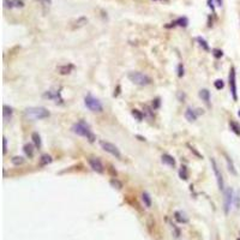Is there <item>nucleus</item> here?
Instances as JSON below:
<instances>
[{
    "mask_svg": "<svg viewBox=\"0 0 240 240\" xmlns=\"http://www.w3.org/2000/svg\"><path fill=\"white\" fill-rule=\"evenodd\" d=\"M72 131H73L78 136H82V137H85L88 141H89L90 143H94L96 137H95V134L91 132L90 130V127L89 125H88L86 123H84L83 120H81V121H78L73 126H72Z\"/></svg>",
    "mask_w": 240,
    "mask_h": 240,
    "instance_id": "1",
    "label": "nucleus"
},
{
    "mask_svg": "<svg viewBox=\"0 0 240 240\" xmlns=\"http://www.w3.org/2000/svg\"><path fill=\"white\" fill-rule=\"evenodd\" d=\"M25 115L30 120H41L48 118L51 113L45 107H29L25 109Z\"/></svg>",
    "mask_w": 240,
    "mask_h": 240,
    "instance_id": "2",
    "label": "nucleus"
},
{
    "mask_svg": "<svg viewBox=\"0 0 240 240\" xmlns=\"http://www.w3.org/2000/svg\"><path fill=\"white\" fill-rule=\"evenodd\" d=\"M129 79L136 85H139V86H145V85H149L151 83V78L147 75L142 73V72H130L129 75H127Z\"/></svg>",
    "mask_w": 240,
    "mask_h": 240,
    "instance_id": "3",
    "label": "nucleus"
},
{
    "mask_svg": "<svg viewBox=\"0 0 240 240\" xmlns=\"http://www.w3.org/2000/svg\"><path fill=\"white\" fill-rule=\"evenodd\" d=\"M84 105L88 109H90L91 112H102L103 110V106L102 103L91 95H86L84 97Z\"/></svg>",
    "mask_w": 240,
    "mask_h": 240,
    "instance_id": "4",
    "label": "nucleus"
},
{
    "mask_svg": "<svg viewBox=\"0 0 240 240\" xmlns=\"http://www.w3.org/2000/svg\"><path fill=\"white\" fill-rule=\"evenodd\" d=\"M210 163H211V168H213V171H214V174H215V177H216V181H217V186L221 191L225 190V181H223V177H222V173L221 171L219 169V166L217 163H216L215 161V158L211 157L210 158Z\"/></svg>",
    "mask_w": 240,
    "mask_h": 240,
    "instance_id": "5",
    "label": "nucleus"
},
{
    "mask_svg": "<svg viewBox=\"0 0 240 240\" xmlns=\"http://www.w3.org/2000/svg\"><path fill=\"white\" fill-rule=\"evenodd\" d=\"M223 199H225V202H223V210H225L226 215H228L230 208H232V204H233V199H234L233 189L228 187L225 190V197H223Z\"/></svg>",
    "mask_w": 240,
    "mask_h": 240,
    "instance_id": "6",
    "label": "nucleus"
},
{
    "mask_svg": "<svg viewBox=\"0 0 240 240\" xmlns=\"http://www.w3.org/2000/svg\"><path fill=\"white\" fill-rule=\"evenodd\" d=\"M100 145L101 148L106 151V153L110 154V155H113L115 156L117 158H121V154H120V151L119 149L114 145V144H112L109 142H106V141H100Z\"/></svg>",
    "mask_w": 240,
    "mask_h": 240,
    "instance_id": "7",
    "label": "nucleus"
},
{
    "mask_svg": "<svg viewBox=\"0 0 240 240\" xmlns=\"http://www.w3.org/2000/svg\"><path fill=\"white\" fill-rule=\"evenodd\" d=\"M229 86L230 94L233 96V100L238 101V91H237V79H235V69L232 67L229 71Z\"/></svg>",
    "mask_w": 240,
    "mask_h": 240,
    "instance_id": "8",
    "label": "nucleus"
},
{
    "mask_svg": "<svg viewBox=\"0 0 240 240\" xmlns=\"http://www.w3.org/2000/svg\"><path fill=\"white\" fill-rule=\"evenodd\" d=\"M89 165L91 167V169L94 172H96V173L102 174L103 172H105V167H103V165H102L100 158H90L89 160Z\"/></svg>",
    "mask_w": 240,
    "mask_h": 240,
    "instance_id": "9",
    "label": "nucleus"
},
{
    "mask_svg": "<svg viewBox=\"0 0 240 240\" xmlns=\"http://www.w3.org/2000/svg\"><path fill=\"white\" fill-rule=\"evenodd\" d=\"M43 97H48V99H51V100H54L57 103L58 102L62 103V97H61L59 90H49V91H47V93L43 94Z\"/></svg>",
    "mask_w": 240,
    "mask_h": 240,
    "instance_id": "10",
    "label": "nucleus"
},
{
    "mask_svg": "<svg viewBox=\"0 0 240 240\" xmlns=\"http://www.w3.org/2000/svg\"><path fill=\"white\" fill-rule=\"evenodd\" d=\"M187 24H189V21L186 17H180L178 19H175L174 22L171 23V25H166V28H171V27H182V28H185L187 27Z\"/></svg>",
    "mask_w": 240,
    "mask_h": 240,
    "instance_id": "11",
    "label": "nucleus"
},
{
    "mask_svg": "<svg viewBox=\"0 0 240 240\" xmlns=\"http://www.w3.org/2000/svg\"><path fill=\"white\" fill-rule=\"evenodd\" d=\"M75 69V66L72 64H67V65H60L57 67V71L59 72L60 75H69L72 72V70Z\"/></svg>",
    "mask_w": 240,
    "mask_h": 240,
    "instance_id": "12",
    "label": "nucleus"
},
{
    "mask_svg": "<svg viewBox=\"0 0 240 240\" xmlns=\"http://www.w3.org/2000/svg\"><path fill=\"white\" fill-rule=\"evenodd\" d=\"M161 160H162V163L169 166V167H175V160L169 154H163L162 157H161Z\"/></svg>",
    "mask_w": 240,
    "mask_h": 240,
    "instance_id": "13",
    "label": "nucleus"
},
{
    "mask_svg": "<svg viewBox=\"0 0 240 240\" xmlns=\"http://www.w3.org/2000/svg\"><path fill=\"white\" fill-rule=\"evenodd\" d=\"M185 118H186L187 121H190V123L196 121V119H197V113H196V110H193L192 108L189 107V108L186 109V112H185Z\"/></svg>",
    "mask_w": 240,
    "mask_h": 240,
    "instance_id": "14",
    "label": "nucleus"
},
{
    "mask_svg": "<svg viewBox=\"0 0 240 240\" xmlns=\"http://www.w3.org/2000/svg\"><path fill=\"white\" fill-rule=\"evenodd\" d=\"M174 219L177 220V222H179V223H187L189 222L187 216L182 211H175L174 213Z\"/></svg>",
    "mask_w": 240,
    "mask_h": 240,
    "instance_id": "15",
    "label": "nucleus"
},
{
    "mask_svg": "<svg viewBox=\"0 0 240 240\" xmlns=\"http://www.w3.org/2000/svg\"><path fill=\"white\" fill-rule=\"evenodd\" d=\"M225 158H226V162H227V168H228V171H229L232 174H233V175H237L238 172H237V169H235V166H234L233 161H232V158H230L227 154H225Z\"/></svg>",
    "mask_w": 240,
    "mask_h": 240,
    "instance_id": "16",
    "label": "nucleus"
},
{
    "mask_svg": "<svg viewBox=\"0 0 240 240\" xmlns=\"http://www.w3.org/2000/svg\"><path fill=\"white\" fill-rule=\"evenodd\" d=\"M3 109H4V110H3V114H4V120H5V121H10V120H11V118H12V113H13L12 108L5 105Z\"/></svg>",
    "mask_w": 240,
    "mask_h": 240,
    "instance_id": "17",
    "label": "nucleus"
},
{
    "mask_svg": "<svg viewBox=\"0 0 240 240\" xmlns=\"http://www.w3.org/2000/svg\"><path fill=\"white\" fill-rule=\"evenodd\" d=\"M199 97H201L204 102L209 103V102H210V91L208 90V89H202V90H199Z\"/></svg>",
    "mask_w": 240,
    "mask_h": 240,
    "instance_id": "18",
    "label": "nucleus"
},
{
    "mask_svg": "<svg viewBox=\"0 0 240 240\" xmlns=\"http://www.w3.org/2000/svg\"><path fill=\"white\" fill-rule=\"evenodd\" d=\"M31 139H33V143L35 144L36 148H41L42 142H41V137H40V134L37 132H33V134H31Z\"/></svg>",
    "mask_w": 240,
    "mask_h": 240,
    "instance_id": "19",
    "label": "nucleus"
},
{
    "mask_svg": "<svg viewBox=\"0 0 240 240\" xmlns=\"http://www.w3.org/2000/svg\"><path fill=\"white\" fill-rule=\"evenodd\" d=\"M142 201H143L144 205H145L147 208L151 206V197H150V195L148 193V192H143L142 193Z\"/></svg>",
    "mask_w": 240,
    "mask_h": 240,
    "instance_id": "20",
    "label": "nucleus"
},
{
    "mask_svg": "<svg viewBox=\"0 0 240 240\" xmlns=\"http://www.w3.org/2000/svg\"><path fill=\"white\" fill-rule=\"evenodd\" d=\"M23 150H24V153H25V155L28 157H33L34 156V148H33L31 144H25L24 148H23Z\"/></svg>",
    "mask_w": 240,
    "mask_h": 240,
    "instance_id": "21",
    "label": "nucleus"
},
{
    "mask_svg": "<svg viewBox=\"0 0 240 240\" xmlns=\"http://www.w3.org/2000/svg\"><path fill=\"white\" fill-rule=\"evenodd\" d=\"M51 162H52V157L48 154L42 155L41 158H40V165H41V166H47V165H49Z\"/></svg>",
    "mask_w": 240,
    "mask_h": 240,
    "instance_id": "22",
    "label": "nucleus"
},
{
    "mask_svg": "<svg viewBox=\"0 0 240 240\" xmlns=\"http://www.w3.org/2000/svg\"><path fill=\"white\" fill-rule=\"evenodd\" d=\"M229 127H230V130L233 131L235 134H240V125L237 123V121H233V120H232V121H229Z\"/></svg>",
    "mask_w": 240,
    "mask_h": 240,
    "instance_id": "23",
    "label": "nucleus"
},
{
    "mask_svg": "<svg viewBox=\"0 0 240 240\" xmlns=\"http://www.w3.org/2000/svg\"><path fill=\"white\" fill-rule=\"evenodd\" d=\"M131 114H132V117L134 119H137L138 121H142V120L144 119V114L142 113L141 110H138V109H132L131 110Z\"/></svg>",
    "mask_w": 240,
    "mask_h": 240,
    "instance_id": "24",
    "label": "nucleus"
},
{
    "mask_svg": "<svg viewBox=\"0 0 240 240\" xmlns=\"http://www.w3.org/2000/svg\"><path fill=\"white\" fill-rule=\"evenodd\" d=\"M179 177H180V179H182V180H187V178H189V173H187V168H186V166H182L180 169H179Z\"/></svg>",
    "mask_w": 240,
    "mask_h": 240,
    "instance_id": "25",
    "label": "nucleus"
},
{
    "mask_svg": "<svg viewBox=\"0 0 240 240\" xmlns=\"http://www.w3.org/2000/svg\"><path fill=\"white\" fill-rule=\"evenodd\" d=\"M11 162H12L14 166H19V165H23V163H24V158H23L22 156H14V157H12Z\"/></svg>",
    "mask_w": 240,
    "mask_h": 240,
    "instance_id": "26",
    "label": "nucleus"
},
{
    "mask_svg": "<svg viewBox=\"0 0 240 240\" xmlns=\"http://www.w3.org/2000/svg\"><path fill=\"white\" fill-rule=\"evenodd\" d=\"M197 41H198L199 46L203 47V49H204V51H209V46H208V43H206V41H205L204 38H202V37H197Z\"/></svg>",
    "mask_w": 240,
    "mask_h": 240,
    "instance_id": "27",
    "label": "nucleus"
},
{
    "mask_svg": "<svg viewBox=\"0 0 240 240\" xmlns=\"http://www.w3.org/2000/svg\"><path fill=\"white\" fill-rule=\"evenodd\" d=\"M211 52H213V55H214V57H215V58H217V59H220V58L223 57V52H222L221 49H219V48H214Z\"/></svg>",
    "mask_w": 240,
    "mask_h": 240,
    "instance_id": "28",
    "label": "nucleus"
},
{
    "mask_svg": "<svg viewBox=\"0 0 240 240\" xmlns=\"http://www.w3.org/2000/svg\"><path fill=\"white\" fill-rule=\"evenodd\" d=\"M110 185L113 186V187H117L118 190H120V189L123 187V184L120 182L118 179H112V180H110Z\"/></svg>",
    "mask_w": 240,
    "mask_h": 240,
    "instance_id": "29",
    "label": "nucleus"
},
{
    "mask_svg": "<svg viewBox=\"0 0 240 240\" xmlns=\"http://www.w3.org/2000/svg\"><path fill=\"white\" fill-rule=\"evenodd\" d=\"M214 85H215V88L217 90H221L223 86H225V83H223V81L222 79H216V81L214 82Z\"/></svg>",
    "mask_w": 240,
    "mask_h": 240,
    "instance_id": "30",
    "label": "nucleus"
},
{
    "mask_svg": "<svg viewBox=\"0 0 240 240\" xmlns=\"http://www.w3.org/2000/svg\"><path fill=\"white\" fill-rule=\"evenodd\" d=\"M171 227H172V230L174 232V234H173V235H174L175 238H179V237H180V229H179L177 226H175V225H173V223H171Z\"/></svg>",
    "mask_w": 240,
    "mask_h": 240,
    "instance_id": "31",
    "label": "nucleus"
},
{
    "mask_svg": "<svg viewBox=\"0 0 240 240\" xmlns=\"http://www.w3.org/2000/svg\"><path fill=\"white\" fill-rule=\"evenodd\" d=\"M24 3L22 0H12V7H23Z\"/></svg>",
    "mask_w": 240,
    "mask_h": 240,
    "instance_id": "32",
    "label": "nucleus"
},
{
    "mask_svg": "<svg viewBox=\"0 0 240 240\" xmlns=\"http://www.w3.org/2000/svg\"><path fill=\"white\" fill-rule=\"evenodd\" d=\"M86 22H88V19L84 18V17H82L78 22H76V25L77 27H82V25H84V24H86Z\"/></svg>",
    "mask_w": 240,
    "mask_h": 240,
    "instance_id": "33",
    "label": "nucleus"
},
{
    "mask_svg": "<svg viewBox=\"0 0 240 240\" xmlns=\"http://www.w3.org/2000/svg\"><path fill=\"white\" fill-rule=\"evenodd\" d=\"M178 76L179 77L184 76V66H182V64H179V66H178Z\"/></svg>",
    "mask_w": 240,
    "mask_h": 240,
    "instance_id": "34",
    "label": "nucleus"
},
{
    "mask_svg": "<svg viewBox=\"0 0 240 240\" xmlns=\"http://www.w3.org/2000/svg\"><path fill=\"white\" fill-rule=\"evenodd\" d=\"M160 103H161V101H160V99H158V97H157V99H155V100L153 101V108H154V109L158 108V107H160Z\"/></svg>",
    "mask_w": 240,
    "mask_h": 240,
    "instance_id": "35",
    "label": "nucleus"
},
{
    "mask_svg": "<svg viewBox=\"0 0 240 240\" xmlns=\"http://www.w3.org/2000/svg\"><path fill=\"white\" fill-rule=\"evenodd\" d=\"M189 148H190V150H191V151H193V153H195V155H196V156H198V157H202V156H201V154H199V153H198V151H197V150H196V149L193 148V147H191V145H189Z\"/></svg>",
    "mask_w": 240,
    "mask_h": 240,
    "instance_id": "36",
    "label": "nucleus"
},
{
    "mask_svg": "<svg viewBox=\"0 0 240 240\" xmlns=\"http://www.w3.org/2000/svg\"><path fill=\"white\" fill-rule=\"evenodd\" d=\"M3 139H4V141H3V142H4V150H3V153L6 154V151H7V139H6L5 137H4Z\"/></svg>",
    "mask_w": 240,
    "mask_h": 240,
    "instance_id": "37",
    "label": "nucleus"
},
{
    "mask_svg": "<svg viewBox=\"0 0 240 240\" xmlns=\"http://www.w3.org/2000/svg\"><path fill=\"white\" fill-rule=\"evenodd\" d=\"M144 109H145V113L149 115V119H151V118H153V115H151V110H150V108H149L148 106H145V107H144Z\"/></svg>",
    "mask_w": 240,
    "mask_h": 240,
    "instance_id": "38",
    "label": "nucleus"
},
{
    "mask_svg": "<svg viewBox=\"0 0 240 240\" xmlns=\"http://www.w3.org/2000/svg\"><path fill=\"white\" fill-rule=\"evenodd\" d=\"M208 5H209V7L215 12V7H214V4H213V0H208Z\"/></svg>",
    "mask_w": 240,
    "mask_h": 240,
    "instance_id": "39",
    "label": "nucleus"
},
{
    "mask_svg": "<svg viewBox=\"0 0 240 240\" xmlns=\"http://www.w3.org/2000/svg\"><path fill=\"white\" fill-rule=\"evenodd\" d=\"M217 6H222V0H217Z\"/></svg>",
    "mask_w": 240,
    "mask_h": 240,
    "instance_id": "40",
    "label": "nucleus"
},
{
    "mask_svg": "<svg viewBox=\"0 0 240 240\" xmlns=\"http://www.w3.org/2000/svg\"><path fill=\"white\" fill-rule=\"evenodd\" d=\"M137 138H139V141H145V138H143L142 136H137Z\"/></svg>",
    "mask_w": 240,
    "mask_h": 240,
    "instance_id": "41",
    "label": "nucleus"
},
{
    "mask_svg": "<svg viewBox=\"0 0 240 240\" xmlns=\"http://www.w3.org/2000/svg\"><path fill=\"white\" fill-rule=\"evenodd\" d=\"M238 115H239V117H240V109H239V112H238Z\"/></svg>",
    "mask_w": 240,
    "mask_h": 240,
    "instance_id": "42",
    "label": "nucleus"
},
{
    "mask_svg": "<svg viewBox=\"0 0 240 240\" xmlns=\"http://www.w3.org/2000/svg\"><path fill=\"white\" fill-rule=\"evenodd\" d=\"M239 240H240V238H239Z\"/></svg>",
    "mask_w": 240,
    "mask_h": 240,
    "instance_id": "43",
    "label": "nucleus"
}]
</instances>
